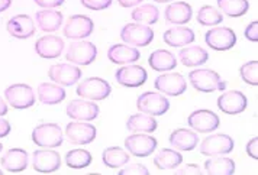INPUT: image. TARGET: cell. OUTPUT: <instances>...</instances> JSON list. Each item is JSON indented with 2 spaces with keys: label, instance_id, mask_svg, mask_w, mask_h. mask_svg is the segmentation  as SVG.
<instances>
[{
  "label": "cell",
  "instance_id": "26",
  "mask_svg": "<svg viewBox=\"0 0 258 175\" xmlns=\"http://www.w3.org/2000/svg\"><path fill=\"white\" fill-rule=\"evenodd\" d=\"M38 99L44 105H58L66 99V90L59 84H49V82H42L38 85Z\"/></svg>",
  "mask_w": 258,
  "mask_h": 175
},
{
  "label": "cell",
  "instance_id": "33",
  "mask_svg": "<svg viewBox=\"0 0 258 175\" xmlns=\"http://www.w3.org/2000/svg\"><path fill=\"white\" fill-rule=\"evenodd\" d=\"M181 162H183V156L174 149H161L154 158V165L161 171L176 169Z\"/></svg>",
  "mask_w": 258,
  "mask_h": 175
},
{
  "label": "cell",
  "instance_id": "28",
  "mask_svg": "<svg viewBox=\"0 0 258 175\" xmlns=\"http://www.w3.org/2000/svg\"><path fill=\"white\" fill-rule=\"evenodd\" d=\"M148 64L154 71L165 72V71L174 70L177 67V59L174 54L165 49H157L148 58Z\"/></svg>",
  "mask_w": 258,
  "mask_h": 175
},
{
  "label": "cell",
  "instance_id": "1",
  "mask_svg": "<svg viewBox=\"0 0 258 175\" xmlns=\"http://www.w3.org/2000/svg\"><path fill=\"white\" fill-rule=\"evenodd\" d=\"M188 81L195 90L202 93H213L216 90H225L226 82L219 77L218 72L213 70L199 68L188 74Z\"/></svg>",
  "mask_w": 258,
  "mask_h": 175
},
{
  "label": "cell",
  "instance_id": "39",
  "mask_svg": "<svg viewBox=\"0 0 258 175\" xmlns=\"http://www.w3.org/2000/svg\"><path fill=\"white\" fill-rule=\"evenodd\" d=\"M241 78L249 85H258V61H249L239 68Z\"/></svg>",
  "mask_w": 258,
  "mask_h": 175
},
{
  "label": "cell",
  "instance_id": "3",
  "mask_svg": "<svg viewBox=\"0 0 258 175\" xmlns=\"http://www.w3.org/2000/svg\"><path fill=\"white\" fill-rule=\"evenodd\" d=\"M6 102L16 110H25L35 105V93L28 84H12L5 90Z\"/></svg>",
  "mask_w": 258,
  "mask_h": 175
},
{
  "label": "cell",
  "instance_id": "8",
  "mask_svg": "<svg viewBox=\"0 0 258 175\" xmlns=\"http://www.w3.org/2000/svg\"><path fill=\"white\" fill-rule=\"evenodd\" d=\"M234 139L225 133H215L200 143V153L206 156L228 155L234 149Z\"/></svg>",
  "mask_w": 258,
  "mask_h": 175
},
{
  "label": "cell",
  "instance_id": "40",
  "mask_svg": "<svg viewBox=\"0 0 258 175\" xmlns=\"http://www.w3.org/2000/svg\"><path fill=\"white\" fill-rule=\"evenodd\" d=\"M82 5L90 11H103L112 5V0H82Z\"/></svg>",
  "mask_w": 258,
  "mask_h": 175
},
{
  "label": "cell",
  "instance_id": "32",
  "mask_svg": "<svg viewBox=\"0 0 258 175\" xmlns=\"http://www.w3.org/2000/svg\"><path fill=\"white\" fill-rule=\"evenodd\" d=\"M178 57H180V61L184 67H199L209 59V54L202 47L195 45V47L181 49Z\"/></svg>",
  "mask_w": 258,
  "mask_h": 175
},
{
  "label": "cell",
  "instance_id": "9",
  "mask_svg": "<svg viewBox=\"0 0 258 175\" xmlns=\"http://www.w3.org/2000/svg\"><path fill=\"white\" fill-rule=\"evenodd\" d=\"M154 85L158 92L167 94V96H171V97L181 96L187 90L186 78L178 72H170V74L158 75L154 81Z\"/></svg>",
  "mask_w": 258,
  "mask_h": 175
},
{
  "label": "cell",
  "instance_id": "22",
  "mask_svg": "<svg viewBox=\"0 0 258 175\" xmlns=\"http://www.w3.org/2000/svg\"><path fill=\"white\" fill-rule=\"evenodd\" d=\"M0 162H2V166H3L5 171L18 174V172L25 171L26 166H28V153H26L25 149L13 148V149H9L2 156Z\"/></svg>",
  "mask_w": 258,
  "mask_h": 175
},
{
  "label": "cell",
  "instance_id": "4",
  "mask_svg": "<svg viewBox=\"0 0 258 175\" xmlns=\"http://www.w3.org/2000/svg\"><path fill=\"white\" fill-rule=\"evenodd\" d=\"M120 38L125 44L134 47H147L154 41V31L142 24H128L120 31Z\"/></svg>",
  "mask_w": 258,
  "mask_h": 175
},
{
  "label": "cell",
  "instance_id": "2",
  "mask_svg": "<svg viewBox=\"0 0 258 175\" xmlns=\"http://www.w3.org/2000/svg\"><path fill=\"white\" fill-rule=\"evenodd\" d=\"M32 140L41 148H58L64 142V136L57 123H41L32 130Z\"/></svg>",
  "mask_w": 258,
  "mask_h": 175
},
{
  "label": "cell",
  "instance_id": "11",
  "mask_svg": "<svg viewBox=\"0 0 258 175\" xmlns=\"http://www.w3.org/2000/svg\"><path fill=\"white\" fill-rule=\"evenodd\" d=\"M125 148L131 155L145 158L155 151L157 139L148 133H134L125 139Z\"/></svg>",
  "mask_w": 258,
  "mask_h": 175
},
{
  "label": "cell",
  "instance_id": "47",
  "mask_svg": "<svg viewBox=\"0 0 258 175\" xmlns=\"http://www.w3.org/2000/svg\"><path fill=\"white\" fill-rule=\"evenodd\" d=\"M142 0H117V3L122 6V8H134L137 5H140Z\"/></svg>",
  "mask_w": 258,
  "mask_h": 175
},
{
  "label": "cell",
  "instance_id": "23",
  "mask_svg": "<svg viewBox=\"0 0 258 175\" xmlns=\"http://www.w3.org/2000/svg\"><path fill=\"white\" fill-rule=\"evenodd\" d=\"M141 57L140 51L137 48L129 47L128 44H116L112 45L107 51V58L113 64H119V65H125V64H131L138 61Z\"/></svg>",
  "mask_w": 258,
  "mask_h": 175
},
{
  "label": "cell",
  "instance_id": "51",
  "mask_svg": "<svg viewBox=\"0 0 258 175\" xmlns=\"http://www.w3.org/2000/svg\"><path fill=\"white\" fill-rule=\"evenodd\" d=\"M2 149H3V145L0 143V152H2Z\"/></svg>",
  "mask_w": 258,
  "mask_h": 175
},
{
  "label": "cell",
  "instance_id": "29",
  "mask_svg": "<svg viewBox=\"0 0 258 175\" xmlns=\"http://www.w3.org/2000/svg\"><path fill=\"white\" fill-rule=\"evenodd\" d=\"M163 39L170 47H184V45H188L195 41V32L188 28H183V26L171 28V29L165 31Z\"/></svg>",
  "mask_w": 258,
  "mask_h": 175
},
{
  "label": "cell",
  "instance_id": "35",
  "mask_svg": "<svg viewBox=\"0 0 258 175\" xmlns=\"http://www.w3.org/2000/svg\"><path fill=\"white\" fill-rule=\"evenodd\" d=\"M218 8L226 16L239 18L248 12L249 3L248 0H218Z\"/></svg>",
  "mask_w": 258,
  "mask_h": 175
},
{
  "label": "cell",
  "instance_id": "52",
  "mask_svg": "<svg viewBox=\"0 0 258 175\" xmlns=\"http://www.w3.org/2000/svg\"><path fill=\"white\" fill-rule=\"evenodd\" d=\"M2 174H3V171H2V169H0V175H2Z\"/></svg>",
  "mask_w": 258,
  "mask_h": 175
},
{
  "label": "cell",
  "instance_id": "6",
  "mask_svg": "<svg viewBox=\"0 0 258 175\" xmlns=\"http://www.w3.org/2000/svg\"><path fill=\"white\" fill-rule=\"evenodd\" d=\"M97 57V48L90 41H74L67 49L66 58L74 65H90Z\"/></svg>",
  "mask_w": 258,
  "mask_h": 175
},
{
  "label": "cell",
  "instance_id": "7",
  "mask_svg": "<svg viewBox=\"0 0 258 175\" xmlns=\"http://www.w3.org/2000/svg\"><path fill=\"white\" fill-rule=\"evenodd\" d=\"M110 92H112L110 84L106 81L105 78H100V77H90V78L84 80L80 85H77L79 97L93 100V102L105 100L109 97Z\"/></svg>",
  "mask_w": 258,
  "mask_h": 175
},
{
  "label": "cell",
  "instance_id": "41",
  "mask_svg": "<svg viewBox=\"0 0 258 175\" xmlns=\"http://www.w3.org/2000/svg\"><path fill=\"white\" fill-rule=\"evenodd\" d=\"M120 175H148L150 171L145 168V165L142 163H132L131 166H126V168H122L119 171Z\"/></svg>",
  "mask_w": 258,
  "mask_h": 175
},
{
  "label": "cell",
  "instance_id": "37",
  "mask_svg": "<svg viewBox=\"0 0 258 175\" xmlns=\"http://www.w3.org/2000/svg\"><path fill=\"white\" fill-rule=\"evenodd\" d=\"M66 162L73 169H83L92 163V155L86 149H73L66 155Z\"/></svg>",
  "mask_w": 258,
  "mask_h": 175
},
{
  "label": "cell",
  "instance_id": "14",
  "mask_svg": "<svg viewBox=\"0 0 258 175\" xmlns=\"http://www.w3.org/2000/svg\"><path fill=\"white\" fill-rule=\"evenodd\" d=\"M82 74L83 72L79 68V65H73V64H55L51 65L48 70V75L52 81L66 87L74 85L82 78Z\"/></svg>",
  "mask_w": 258,
  "mask_h": 175
},
{
  "label": "cell",
  "instance_id": "19",
  "mask_svg": "<svg viewBox=\"0 0 258 175\" xmlns=\"http://www.w3.org/2000/svg\"><path fill=\"white\" fill-rule=\"evenodd\" d=\"M61 166L58 152L51 149H38L34 153V169L39 174H52Z\"/></svg>",
  "mask_w": 258,
  "mask_h": 175
},
{
  "label": "cell",
  "instance_id": "15",
  "mask_svg": "<svg viewBox=\"0 0 258 175\" xmlns=\"http://www.w3.org/2000/svg\"><path fill=\"white\" fill-rule=\"evenodd\" d=\"M94 24L89 16L74 15L67 21L64 35L69 39H86L93 34Z\"/></svg>",
  "mask_w": 258,
  "mask_h": 175
},
{
  "label": "cell",
  "instance_id": "34",
  "mask_svg": "<svg viewBox=\"0 0 258 175\" xmlns=\"http://www.w3.org/2000/svg\"><path fill=\"white\" fill-rule=\"evenodd\" d=\"M102 159H103L105 166L115 169V168H122L123 165L129 162V155L128 152L119 146H110L105 149Z\"/></svg>",
  "mask_w": 258,
  "mask_h": 175
},
{
  "label": "cell",
  "instance_id": "27",
  "mask_svg": "<svg viewBox=\"0 0 258 175\" xmlns=\"http://www.w3.org/2000/svg\"><path fill=\"white\" fill-rule=\"evenodd\" d=\"M205 172L211 175H232L235 172V161L228 156H209L205 162Z\"/></svg>",
  "mask_w": 258,
  "mask_h": 175
},
{
  "label": "cell",
  "instance_id": "17",
  "mask_svg": "<svg viewBox=\"0 0 258 175\" xmlns=\"http://www.w3.org/2000/svg\"><path fill=\"white\" fill-rule=\"evenodd\" d=\"M115 78L120 85L129 87V89H135V87H141V85L145 84L147 78H148V74L141 65L131 64V65L119 68L116 71V74H115Z\"/></svg>",
  "mask_w": 258,
  "mask_h": 175
},
{
  "label": "cell",
  "instance_id": "16",
  "mask_svg": "<svg viewBox=\"0 0 258 175\" xmlns=\"http://www.w3.org/2000/svg\"><path fill=\"white\" fill-rule=\"evenodd\" d=\"M66 135L71 143L76 145H89L96 139L97 130L90 122H71L66 128Z\"/></svg>",
  "mask_w": 258,
  "mask_h": 175
},
{
  "label": "cell",
  "instance_id": "5",
  "mask_svg": "<svg viewBox=\"0 0 258 175\" xmlns=\"http://www.w3.org/2000/svg\"><path fill=\"white\" fill-rule=\"evenodd\" d=\"M137 107L141 113L150 116H163L170 109V102L163 94L147 92L141 94L137 100Z\"/></svg>",
  "mask_w": 258,
  "mask_h": 175
},
{
  "label": "cell",
  "instance_id": "13",
  "mask_svg": "<svg viewBox=\"0 0 258 175\" xmlns=\"http://www.w3.org/2000/svg\"><path fill=\"white\" fill-rule=\"evenodd\" d=\"M67 115L73 120L79 122H90L99 116V106L93 100L87 99H76L71 100L67 106Z\"/></svg>",
  "mask_w": 258,
  "mask_h": 175
},
{
  "label": "cell",
  "instance_id": "31",
  "mask_svg": "<svg viewBox=\"0 0 258 175\" xmlns=\"http://www.w3.org/2000/svg\"><path fill=\"white\" fill-rule=\"evenodd\" d=\"M126 128L129 132H134V133H153L157 129V120L154 119V116L138 113L129 117L126 122Z\"/></svg>",
  "mask_w": 258,
  "mask_h": 175
},
{
  "label": "cell",
  "instance_id": "44",
  "mask_svg": "<svg viewBox=\"0 0 258 175\" xmlns=\"http://www.w3.org/2000/svg\"><path fill=\"white\" fill-rule=\"evenodd\" d=\"M246 153H248V156L249 158H252V159H258V138H252V139L249 140L248 143H246V148H245Z\"/></svg>",
  "mask_w": 258,
  "mask_h": 175
},
{
  "label": "cell",
  "instance_id": "25",
  "mask_svg": "<svg viewBox=\"0 0 258 175\" xmlns=\"http://www.w3.org/2000/svg\"><path fill=\"white\" fill-rule=\"evenodd\" d=\"M168 140L170 145L178 151H193L199 143L198 133L188 129H176L174 132H171Z\"/></svg>",
  "mask_w": 258,
  "mask_h": 175
},
{
  "label": "cell",
  "instance_id": "50",
  "mask_svg": "<svg viewBox=\"0 0 258 175\" xmlns=\"http://www.w3.org/2000/svg\"><path fill=\"white\" fill-rule=\"evenodd\" d=\"M154 2H157V3H168V2H171V0H154Z\"/></svg>",
  "mask_w": 258,
  "mask_h": 175
},
{
  "label": "cell",
  "instance_id": "10",
  "mask_svg": "<svg viewBox=\"0 0 258 175\" xmlns=\"http://www.w3.org/2000/svg\"><path fill=\"white\" fill-rule=\"evenodd\" d=\"M187 123L190 128L199 133H209V132H215L219 128L221 120L215 112L200 109V110H195L193 113H190Z\"/></svg>",
  "mask_w": 258,
  "mask_h": 175
},
{
  "label": "cell",
  "instance_id": "43",
  "mask_svg": "<svg viewBox=\"0 0 258 175\" xmlns=\"http://www.w3.org/2000/svg\"><path fill=\"white\" fill-rule=\"evenodd\" d=\"M245 38L251 42H258V22H251V24L246 26L245 29Z\"/></svg>",
  "mask_w": 258,
  "mask_h": 175
},
{
  "label": "cell",
  "instance_id": "36",
  "mask_svg": "<svg viewBox=\"0 0 258 175\" xmlns=\"http://www.w3.org/2000/svg\"><path fill=\"white\" fill-rule=\"evenodd\" d=\"M158 18H160V11L154 5H142L132 12V19L137 24L153 25L158 22Z\"/></svg>",
  "mask_w": 258,
  "mask_h": 175
},
{
  "label": "cell",
  "instance_id": "18",
  "mask_svg": "<svg viewBox=\"0 0 258 175\" xmlns=\"http://www.w3.org/2000/svg\"><path fill=\"white\" fill-rule=\"evenodd\" d=\"M218 107L221 109L225 115H239L245 112L248 100L246 96L238 90H231L223 93L221 97H218Z\"/></svg>",
  "mask_w": 258,
  "mask_h": 175
},
{
  "label": "cell",
  "instance_id": "24",
  "mask_svg": "<svg viewBox=\"0 0 258 175\" xmlns=\"http://www.w3.org/2000/svg\"><path fill=\"white\" fill-rule=\"evenodd\" d=\"M193 16L191 6L186 2H176L173 5H168L164 12L165 21L173 25H186L190 22Z\"/></svg>",
  "mask_w": 258,
  "mask_h": 175
},
{
  "label": "cell",
  "instance_id": "49",
  "mask_svg": "<svg viewBox=\"0 0 258 175\" xmlns=\"http://www.w3.org/2000/svg\"><path fill=\"white\" fill-rule=\"evenodd\" d=\"M8 110H9V109H8V105L0 99V117L5 116V115L8 113Z\"/></svg>",
  "mask_w": 258,
  "mask_h": 175
},
{
  "label": "cell",
  "instance_id": "45",
  "mask_svg": "<svg viewBox=\"0 0 258 175\" xmlns=\"http://www.w3.org/2000/svg\"><path fill=\"white\" fill-rule=\"evenodd\" d=\"M35 5H38L39 8H44V9H54V8H58L61 6L66 0H34Z\"/></svg>",
  "mask_w": 258,
  "mask_h": 175
},
{
  "label": "cell",
  "instance_id": "42",
  "mask_svg": "<svg viewBox=\"0 0 258 175\" xmlns=\"http://www.w3.org/2000/svg\"><path fill=\"white\" fill-rule=\"evenodd\" d=\"M174 174H177V175H202L203 174V171H202V168H200L199 165H196V163H188V165L183 166V168H176V169H174Z\"/></svg>",
  "mask_w": 258,
  "mask_h": 175
},
{
  "label": "cell",
  "instance_id": "21",
  "mask_svg": "<svg viewBox=\"0 0 258 175\" xmlns=\"http://www.w3.org/2000/svg\"><path fill=\"white\" fill-rule=\"evenodd\" d=\"M6 29L16 39H28L35 34V24L31 16L18 15V16H13L12 19H9Z\"/></svg>",
  "mask_w": 258,
  "mask_h": 175
},
{
  "label": "cell",
  "instance_id": "46",
  "mask_svg": "<svg viewBox=\"0 0 258 175\" xmlns=\"http://www.w3.org/2000/svg\"><path fill=\"white\" fill-rule=\"evenodd\" d=\"M12 130V126L8 120H3L0 119V138H6Z\"/></svg>",
  "mask_w": 258,
  "mask_h": 175
},
{
  "label": "cell",
  "instance_id": "38",
  "mask_svg": "<svg viewBox=\"0 0 258 175\" xmlns=\"http://www.w3.org/2000/svg\"><path fill=\"white\" fill-rule=\"evenodd\" d=\"M196 19L203 26H216V25L222 24L223 15L219 9L213 6H203L199 9Z\"/></svg>",
  "mask_w": 258,
  "mask_h": 175
},
{
  "label": "cell",
  "instance_id": "30",
  "mask_svg": "<svg viewBox=\"0 0 258 175\" xmlns=\"http://www.w3.org/2000/svg\"><path fill=\"white\" fill-rule=\"evenodd\" d=\"M35 19L42 32H55L62 24V13L54 9H44L36 13Z\"/></svg>",
  "mask_w": 258,
  "mask_h": 175
},
{
  "label": "cell",
  "instance_id": "48",
  "mask_svg": "<svg viewBox=\"0 0 258 175\" xmlns=\"http://www.w3.org/2000/svg\"><path fill=\"white\" fill-rule=\"evenodd\" d=\"M12 0H0V12H5L11 8Z\"/></svg>",
  "mask_w": 258,
  "mask_h": 175
},
{
  "label": "cell",
  "instance_id": "12",
  "mask_svg": "<svg viewBox=\"0 0 258 175\" xmlns=\"http://www.w3.org/2000/svg\"><path fill=\"white\" fill-rule=\"evenodd\" d=\"M205 42L215 51H228L236 44V35L231 28H212L205 35Z\"/></svg>",
  "mask_w": 258,
  "mask_h": 175
},
{
  "label": "cell",
  "instance_id": "20",
  "mask_svg": "<svg viewBox=\"0 0 258 175\" xmlns=\"http://www.w3.org/2000/svg\"><path fill=\"white\" fill-rule=\"evenodd\" d=\"M62 51H64V41L55 35L42 36L35 44V52L41 58H58Z\"/></svg>",
  "mask_w": 258,
  "mask_h": 175
}]
</instances>
